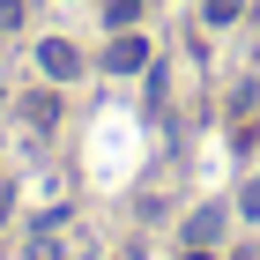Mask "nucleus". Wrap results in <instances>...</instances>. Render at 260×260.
<instances>
[{
  "mask_svg": "<svg viewBox=\"0 0 260 260\" xmlns=\"http://www.w3.org/2000/svg\"><path fill=\"white\" fill-rule=\"evenodd\" d=\"M38 67H45L52 82H75V75H82V45H67V38H45V45H38Z\"/></svg>",
  "mask_w": 260,
  "mask_h": 260,
  "instance_id": "obj_1",
  "label": "nucleus"
},
{
  "mask_svg": "<svg viewBox=\"0 0 260 260\" xmlns=\"http://www.w3.org/2000/svg\"><path fill=\"white\" fill-rule=\"evenodd\" d=\"M223 238V208H193L186 216V245H216Z\"/></svg>",
  "mask_w": 260,
  "mask_h": 260,
  "instance_id": "obj_3",
  "label": "nucleus"
},
{
  "mask_svg": "<svg viewBox=\"0 0 260 260\" xmlns=\"http://www.w3.org/2000/svg\"><path fill=\"white\" fill-rule=\"evenodd\" d=\"M22 15H30V0H0V30H22Z\"/></svg>",
  "mask_w": 260,
  "mask_h": 260,
  "instance_id": "obj_8",
  "label": "nucleus"
},
{
  "mask_svg": "<svg viewBox=\"0 0 260 260\" xmlns=\"http://www.w3.org/2000/svg\"><path fill=\"white\" fill-rule=\"evenodd\" d=\"M238 208H245V216L260 223V179H245V193H238Z\"/></svg>",
  "mask_w": 260,
  "mask_h": 260,
  "instance_id": "obj_9",
  "label": "nucleus"
},
{
  "mask_svg": "<svg viewBox=\"0 0 260 260\" xmlns=\"http://www.w3.org/2000/svg\"><path fill=\"white\" fill-rule=\"evenodd\" d=\"M8 208H15V186H0V223H8Z\"/></svg>",
  "mask_w": 260,
  "mask_h": 260,
  "instance_id": "obj_10",
  "label": "nucleus"
},
{
  "mask_svg": "<svg viewBox=\"0 0 260 260\" xmlns=\"http://www.w3.org/2000/svg\"><path fill=\"white\" fill-rule=\"evenodd\" d=\"M231 260H260V253H253V245H245V253H231Z\"/></svg>",
  "mask_w": 260,
  "mask_h": 260,
  "instance_id": "obj_11",
  "label": "nucleus"
},
{
  "mask_svg": "<svg viewBox=\"0 0 260 260\" xmlns=\"http://www.w3.org/2000/svg\"><path fill=\"white\" fill-rule=\"evenodd\" d=\"M141 8H149V0H104V22H112V30H134Z\"/></svg>",
  "mask_w": 260,
  "mask_h": 260,
  "instance_id": "obj_5",
  "label": "nucleus"
},
{
  "mask_svg": "<svg viewBox=\"0 0 260 260\" xmlns=\"http://www.w3.org/2000/svg\"><path fill=\"white\" fill-rule=\"evenodd\" d=\"M22 260H60V238H52V231H38V238L22 245Z\"/></svg>",
  "mask_w": 260,
  "mask_h": 260,
  "instance_id": "obj_7",
  "label": "nucleus"
},
{
  "mask_svg": "<svg viewBox=\"0 0 260 260\" xmlns=\"http://www.w3.org/2000/svg\"><path fill=\"white\" fill-rule=\"evenodd\" d=\"M22 119H30V126L45 134V126L60 119V97H52V89H30V97H22Z\"/></svg>",
  "mask_w": 260,
  "mask_h": 260,
  "instance_id": "obj_4",
  "label": "nucleus"
},
{
  "mask_svg": "<svg viewBox=\"0 0 260 260\" xmlns=\"http://www.w3.org/2000/svg\"><path fill=\"white\" fill-rule=\"evenodd\" d=\"M104 67H112V75H141V67H149V38L119 30V38H112V52H104Z\"/></svg>",
  "mask_w": 260,
  "mask_h": 260,
  "instance_id": "obj_2",
  "label": "nucleus"
},
{
  "mask_svg": "<svg viewBox=\"0 0 260 260\" xmlns=\"http://www.w3.org/2000/svg\"><path fill=\"white\" fill-rule=\"evenodd\" d=\"M201 15H208V22H238L245 0H201Z\"/></svg>",
  "mask_w": 260,
  "mask_h": 260,
  "instance_id": "obj_6",
  "label": "nucleus"
}]
</instances>
